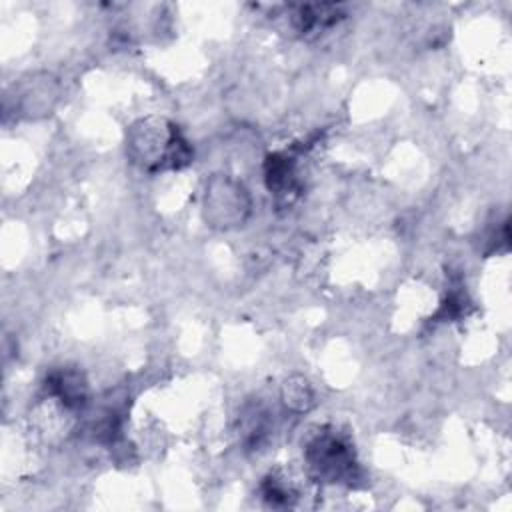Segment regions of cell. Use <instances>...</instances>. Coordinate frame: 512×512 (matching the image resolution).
Instances as JSON below:
<instances>
[{
	"instance_id": "obj_9",
	"label": "cell",
	"mask_w": 512,
	"mask_h": 512,
	"mask_svg": "<svg viewBox=\"0 0 512 512\" xmlns=\"http://www.w3.org/2000/svg\"><path fill=\"white\" fill-rule=\"evenodd\" d=\"M270 432L268 412L260 404H250L240 416V438L248 450H258Z\"/></svg>"
},
{
	"instance_id": "obj_3",
	"label": "cell",
	"mask_w": 512,
	"mask_h": 512,
	"mask_svg": "<svg viewBox=\"0 0 512 512\" xmlns=\"http://www.w3.org/2000/svg\"><path fill=\"white\" fill-rule=\"evenodd\" d=\"M252 200L242 182L230 174H214L206 182L202 214L210 228L232 230L242 226L250 216Z\"/></svg>"
},
{
	"instance_id": "obj_7",
	"label": "cell",
	"mask_w": 512,
	"mask_h": 512,
	"mask_svg": "<svg viewBox=\"0 0 512 512\" xmlns=\"http://www.w3.org/2000/svg\"><path fill=\"white\" fill-rule=\"evenodd\" d=\"M344 18V10L340 4H300L290 12V20L296 32L310 34L324 28L334 26Z\"/></svg>"
},
{
	"instance_id": "obj_11",
	"label": "cell",
	"mask_w": 512,
	"mask_h": 512,
	"mask_svg": "<svg viewBox=\"0 0 512 512\" xmlns=\"http://www.w3.org/2000/svg\"><path fill=\"white\" fill-rule=\"evenodd\" d=\"M466 308H468V296H466L462 280L458 278V280L450 282V288L446 290V296H444V300H442L434 318L456 320L466 312Z\"/></svg>"
},
{
	"instance_id": "obj_5",
	"label": "cell",
	"mask_w": 512,
	"mask_h": 512,
	"mask_svg": "<svg viewBox=\"0 0 512 512\" xmlns=\"http://www.w3.org/2000/svg\"><path fill=\"white\" fill-rule=\"evenodd\" d=\"M60 86L54 76L50 74H30L22 78L16 88L14 108L26 118H40L52 112L54 104L58 102Z\"/></svg>"
},
{
	"instance_id": "obj_8",
	"label": "cell",
	"mask_w": 512,
	"mask_h": 512,
	"mask_svg": "<svg viewBox=\"0 0 512 512\" xmlns=\"http://www.w3.org/2000/svg\"><path fill=\"white\" fill-rule=\"evenodd\" d=\"M260 496L268 506L292 508L298 502V490L284 470H270L260 482Z\"/></svg>"
},
{
	"instance_id": "obj_4",
	"label": "cell",
	"mask_w": 512,
	"mask_h": 512,
	"mask_svg": "<svg viewBox=\"0 0 512 512\" xmlns=\"http://www.w3.org/2000/svg\"><path fill=\"white\" fill-rule=\"evenodd\" d=\"M296 156L298 150H282L268 154L264 160V180L278 208H290L302 194Z\"/></svg>"
},
{
	"instance_id": "obj_10",
	"label": "cell",
	"mask_w": 512,
	"mask_h": 512,
	"mask_svg": "<svg viewBox=\"0 0 512 512\" xmlns=\"http://www.w3.org/2000/svg\"><path fill=\"white\" fill-rule=\"evenodd\" d=\"M280 396H282L284 406L296 414L308 412L314 406V390H312L310 382L298 374H294L282 382Z\"/></svg>"
},
{
	"instance_id": "obj_6",
	"label": "cell",
	"mask_w": 512,
	"mask_h": 512,
	"mask_svg": "<svg viewBox=\"0 0 512 512\" xmlns=\"http://www.w3.org/2000/svg\"><path fill=\"white\" fill-rule=\"evenodd\" d=\"M48 398L58 402L66 412H82L88 406V382L76 368H58L46 376L44 382Z\"/></svg>"
},
{
	"instance_id": "obj_1",
	"label": "cell",
	"mask_w": 512,
	"mask_h": 512,
	"mask_svg": "<svg viewBox=\"0 0 512 512\" xmlns=\"http://www.w3.org/2000/svg\"><path fill=\"white\" fill-rule=\"evenodd\" d=\"M126 154L132 164L148 174L182 170L194 158V150L182 130L162 116L140 118L128 128Z\"/></svg>"
},
{
	"instance_id": "obj_2",
	"label": "cell",
	"mask_w": 512,
	"mask_h": 512,
	"mask_svg": "<svg viewBox=\"0 0 512 512\" xmlns=\"http://www.w3.org/2000/svg\"><path fill=\"white\" fill-rule=\"evenodd\" d=\"M304 464L308 476L318 484L354 486L362 468L352 438L336 426H318L304 442Z\"/></svg>"
}]
</instances>
